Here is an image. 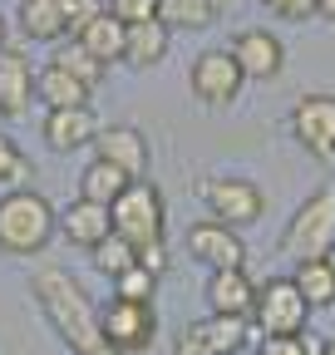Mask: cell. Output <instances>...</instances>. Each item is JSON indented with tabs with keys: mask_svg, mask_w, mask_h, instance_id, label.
Masks as SVG:
<instances>
[{
	"mask_svg": "<svg viewBox=\"0 0 335 355\" xmlns=\"http://www.w3.org/2000/svg\"><path fill=\"white\" fill-rule=\"evenodd\" d=\"M262 6H271V0H262Z\"/></svg>",
	"mask_w": 335,
	"mask_h": 355,
	"instance_id": "f35d334b",
	"label": "cell"
},
{
	"mask_svg": "<svg viewBox=\"0 0 335 355\" xmlns=\"http://www.w3.org/2000/svg\"><path fill=\"white\" fill-rule=\"evenodd\" d=\"M158 20L168 30H207L217 20L212 0H158Z\"/></svg>",
	"mask_w": 335,
	"mask_h": 355,
	"instance_id": "cb8c5ba5",
	"label": "cell"
},
{
	"mask_svg": "<svg viewBox=\"0 0 335 355\" xmlns=\"http://www.w3.org/2000/svg\"><path fill=\"white\" fill-rule=\"evenodd\" d=\"M197 331V340L207 345V350H217V355H237V350H246V340H251V316H207V321H197L192 326Z\"/></svg>",
	"mask_w": 335,
	"mask_h": 355,
	"instance_id": "ffe728a7",
	"label": "cell"
},
{
	"mask_svg": "<svg viewBox=\"0 0 335 355\" xmlns=\"http://www.w3.org/2000/svg\"><path fill=\"white\" fill-rule=\"evenodd\" d=\"M271 10L281 15V20H311V15H320V0H271Z\"/></svg>",
	"mask_w": 335,
	"mask_h": 355,
	"instance_id": "1f68e13d",
	"label": "cell"
},
{
	"mask_svg": "<svg viewBox=\"0 0 335 355\" xmlns=\"http://www.w3.org/2000/svg\"><path fill=\"white\" fill-rule=\"evenodd\" d=\"M0 50H6V15H0Z\"/></svg>",
	"mask_w": 335,
	"mask_h": 355,
	"instance_id": "d590c367",
	"label": "cell"
},
{
	"mask_svg": "<svg viewBox=\"0 0 335 355\" xmlns=\"http://www.w3.org/2000/svg\"><path fill=\"white\" fill-rule=\"evenodd\" d=\"M109 222L118 237H129L134 247H148V242H163V222H168V207H163V193L148 178H134L114 202H109Z\"/></svg>",
	"mask_w": 335,
	"mask_h": 355,
	"instance_id": "3957f363",
	"label": "cell"
},
{
	"mask_svg": "<svg viewBox=\"0 0 335 355\" xmlns=\"http://www.w3.org/2000/svg\"><path fill=\"white\" fill-rule=\"evenodd\" d=\"M109 15H118L123 25H138L158 15V0H109Z\"/></svg>",
	"mask_w": 335,
	"mask_h": 355,
	"instance_id": "4dcf8cb0",
	"label": "cell"
},
{
	"mask_svg": "<svg viewBox=\"0 0 335 355\" xmlns=\"http://www.w3.org/2000/svg\"><path fill=\"white\" fill-rule=\"evenodd\" d=\"M60 10H64L69 35H79L84 25L94 20V15H104V10H109V0H60Z\"/></svg>",
	"mask_w": 335,
	"mask_h": 355,
	"instance_id": "f1b7e54d",
	"label": "cell"
},
{
	"mask_svg": "<svg viewBox=\"0 0 335 355\" xmlns=\"http://www.w3.org/2000/svg\"><path fill=\"white\" fill-rule=\"evenodd\" d=\"M99 331L114 355H143L158 340V311H153V301L109 296V306H99Z\"/></svg>",
	"mask_w": 335,
	"mask_h": 355,
	"instance_id": "5b68a950",
	"label": "cell"
},
{
	"mask_svg": "<svg viewBox=\"0 0 335 355\" xmlns=\"http://www.w3.org/2000/svg\"><path fill=\"white\" fill-rule=\"evenodd\" d=\"M74 40H79L84 50L99 60V64H118V60H123V40H129V25H123L118 15H109V10H104V15H94L89 25H84Z\"/></svg>",
	"mask_w": 335,
	"mask_h": 355,
	"instance_id": "d6986e66",
	"label": "cell"
},
{
	"mask_svg": "<svg viewBox=\"0 0 335 355\" xmlns=\"http://www.w3.org/2000/svg\"><path fill=\"white\" fill-rule=\"evenodd\" d=\"M20 35L25 40H64L69 25H64V10H60V0H20Z\"/></svg>",
	"mask_w": 335,
	"mask_h": 355,
	"instance_id": "44dd1931",
	"label": "cell"
},
{
	"mask_svg": "<svg viewBox=\"0 0 335 355\" xmlns=\"http://www.w3.org/2000/svg\"><path fill=\"white\" fill-rule=\"evenodd\" d=\"M207 306H212L217 316H251V306H257V282L246 277V266L212 272V282H207Z\"/></svg>",
	"mask_w": 335,
	"mask_h": 355,
	"instance_id": "2e32d148",
	"label": "cell"
},
{
	"mask_svg": "<svg viewBox=\"0 0 335 355\" xmlns=\"http://www.w3.org/2000/svg\"><path fill=\"white\" fill-rule=\"evenodd\" d=\"M35 99L45 109H74V104H89V84L60 64H45L35 74Z\"/></svg>",
	"mask_w": 335,
	"mask_h": 355,
	"instance_id": "ac0fdd59",
	"label": "cell"
},
{
	"mask_svg": "<svg viewBox=\"0 0 335 355\" xmlns=\"http://www.w3.org/2000/svg\"><path fill=\"white\" fill-rule=\"evenodd\" d=\"M25 178H30V158L20 153V144L10 139V133H0V188L25 183Z\"/></svg>",
	"mask_w": 335,
	"mask_h": 355,
	"instance_id": "4316f807",
	"label": "cell"
},
{
	"mask_svg": "<svg viewBox=\"0 0 335 355\" xmlns=\"http://www.w3.org/2000/svg\"><path fill=\"white\" fill-rule=\"evenodd\" d=\"M188 252L212 266V272H227V266H246V242L237 237V227H227V222H192L188 227Z\"/></svg>",
	"mask_w": 335,
	"mask_h": 355,
	"instance_id": "30bf717a",
	"label": "cell"
},
{
	"mask_svg": "<svg viewBox=\"0 0 335 355\" xmlns=\"http://www.w3.org/2000/svg\"><path fill=\"white\" fill-rule=\"evenodd\" d=\"M94 158H104V163H114V168H123L129 178H143L148 173V139L134 128V123H99V133H94Z\"/></svg>",
	"mask_w": 335,
	"mask_h": 355,
	"instance_id": "8fae6325",
	"label": "cell"
},
{
	"mask_svg": "<svg viewBox=\"0 0 335 355\" xmlns=\"http://www.w3.org/2000/svg\"><path fill=\"white\" fill-rule=\"evenodd\" d=\"M168 35H173V30H168L158 15L129 25V40H123V64H129V69H153V64H163V55H168Z\"/></svg>",
	"mask_w": 335,
	"mask_h": 355,
	"instance_id": "e0dca14e",
	"label": "cell"
},
{
	"mask_svg": "<svg viewBox=\"0 0 335 355\" xmlns=\"http://www.w3.org/2000/svg\"><path fill=\"white\" fill-rule=\"evenodd\" d=\"M50 64H60V69L79 74V79L89 84V89H94V84L104 79V64H99V60H94L89 50H84L79 40H55V60H50Z\"/></svg>",
	"mask_w": 335,
	"mask_h": 355,
	"instance_id": "484cf974",
	"label": "cell"
},
{
	"mask_svg": "<svg viewBox=\"0 0 335 355\" xmlns=\"http://www.w3.org/2000/svg\"><path fill=\"white\" fill-rule=\"evenodd\" d=\"M173 355H217V350H207V345L197 340V331H192V326H183V331H178V345H173Z\"/></svg>",
	"mask_w": 335,
	"mask_h": 355,
	"instance_id": "836d02e7",
	"label": "cell"
},
{
	"mask_svg": "<svg viewBox=\"0 0 335 355\" xmlns=\"http://www.w3.org/2000/svg\"><path fill=\"white\" fill-rule=\"evenodd\" d=\"M138 266H143V272H153V277H168V247H163V242L138 247Z\"/></svg>",
	"mask_w": 335,
	"mask_h": 355,
	"instance_id": "d6a6232c",
	"label": "cell"
},
{
	"mask_svg": "<svg viewBox=\"0 0 335 355\" xmlns=\"http://www.w3.org/2000/svg\"><path fill=\"white\" fill-rule=\"evenodd\" d=\"M114 232V222H109V207L104 202H89V198H74L64 212H60V237L79 252H94L104 237Z\"/></svg>",
	"mask_w": 335,
	"mask_h": 355,
	"instance_id": "9a60e30c",
	"label": "cell"
},
{
	"mask_svg": "<svg viewBox=\"0 0 335 355\" xmlns=\"http://www.w3.org/2000/svg\"><path fill=\"white\" fill-rule=\"evenodd\" d=\"M291 133L311 158L330 163L335 158V94H306L291 109Z\"/></svg>",
	"mask_w": 335,
	"mask_h": 355,
	"instance_id": "9c48e42d",
	"label": "cell"
},
{
	"mask_svg": "<svg viewBox=\"0 0 335 355\" xmlns=\"http://www.w3.org/2000/svg\"><path fill=\"white\" fill-rule=\"evenodd\" d=\"M320 15H325V20H335V0H320Z\"/></svg>",
	"mask_w": 335,
	"mask_h": 355,
	"instance_id": "e575fe53",
	"label": "cell"
},
{
	"mask_svg": "<svg viewBox=\"0 0 335 355\" xmlns=\"http://www.w3.org/2000/svg\"><path fill=\"white\" fill-rule=\"evenodd\" d=\"M35 104V69L20 44L0 50V119H25Z\"/></svg>",
	"mask_w": 335,
	"mask_h": 355,
	"instance_id": "4fadbf2b",
	"label": "cell"
},
{
	"mask_svg": "<svg viewBox=\"0 0 335 355\" xmlns=\"http://www.w3.org/2000/svg\"><path fill=\"white\" fill-rule=\"evenodd\" d=\"M60 237V212L50 207L45 193L35 188H10L0 198V252L10 257H35Z\"/></svg>",
	"mask_w": 335,
	"mask_h": 355,
	"instance_id": "7a4b0ae2",
	"label": "cell"
},
{
	"mask_svg": "<svg viewBox=\"0 0 335 355\" xmlns=\"http://www.w3.org/2000/svg\"><path fill=\"white\" fill-rule=\"evenodd\" d=\"M114 296H129V301H153L158 296V277L143 272V266H129L123 277H114Z\"/></svg>",
	"mask_w": 335,
	"mask_h": 355,
	"instance_id": "83f0119b",
	"label": "cell"
},
{
	"mask_svg": "<svg viewBox=\"0 0 335 355\" xmlns=\"http://www.w3.org/2000/svg\"><path fill=\"white\" fill-rule=\"evenodd\" d=\"M202 202L212 212V222H227V227H251L262 212H266V198L257 183H246V178H212V183L202 188Z\"/></svg>",
	"mask_w": 335,
	"mask_h": 355,
	"instance_id": "ba28073f",
	"label": "cell"
},
{
	"mask_svg": "<svg viewBox=\"0 0 335 355\" xmlns=\"http://www.w3.org/2000/svg\"><path fill=\"white\" fill-rule=\"evenodd\" d=\"M39 128H45V144L55 153H79L94 144L99 133V114L89 104H74V109H45V119H39Z\"/></svg>",
	"mask_w": 335,
	"mask_h": 355,
	"instance_id": "7c38bea8",
	"label": "cell"
},
{
	"mask_svg": "<svg viewBox=\"0 0 335 355\" xmlns=\"http://www.w3.org/2000/svg\"><path fill=\"white\" fill-rule=\"evenodd\" d=\"M89 261H94V272H104V277H123L129 266H138V247H134L129 237L109 232V237L89 252Z\"/></svg>",
	"mask_w": 335,
	"mask_h": 355,
	"instance_id": "d4e9b609",
	"label": "cell"
},
{
	"mask_svg": "<svg viewBox=\"0 0 335 355\" xmlns=\"http://www.w3.org/2000/svg\"><path fill=\"white\" fill-rule=\"evenodd\" d=\"M35 301L50 316L55 336L74 355H114L104 331H99V306L84 296V286L64 272V266H39L35 272Z\"/></svg>",
	"mask_w": 335,
	"mask_h": 355,
	"instance_id": "6da1fadb",
	"label": "cell"
},
{
	"mask_svg": "<svg viewBox=\"0 0 335 355\" xmlns=\"http://www.w3.org/2000/svg\"><path fill=\"white\" fill-rule=\"evenodd\" d=\"M188 79H192V94H197L207 109H227V104H237L242 84H246V74L237 69L232 50H202V55L192 60Z\"/></svg>",
	"mask_w": 335,
	"mask_h": 355,
	"instance_id": "52a82bcc",
	"label": "cell"
},
{
	"mask_svg": "<svg viewBox=\"0 0 335 355\" xmlns=\"http://www.w3.org/2000/svg\"><path fill=\"white\" fill-rule=\"evenodd\" d=\"M134 178L123 173V168H114V163H104V158H89V168L79 173V198H89V202H114L123 188H129Z\"/></svg>",
	"mask_w": 335,
	"mask_h": 355,
	"instance_id": "603a6c76",
	"label": "cell"
},
{
	"mask_svg": "<svg viewBox=\"0 0 335 355\" xmlns=\"http://www.w3.org/2000/svg\"><path fill=\"white\" fill-rule=\"evenodd\" d=\"M301 286V296L311 301V311L320 306H335V261L330 257H311V261H296V277H291Z\"/></svg>",
	"mask_w": 335,
	"mask_h": 355,
	"instance_id": "7402d4cb",
	"label": "cell"
},
{
	"mask_svg": "<svg viewBox=\"0 0 335 355\" xmlns=\"http://www.w3.org/2000/svg\"><path fill=\"white\" fill-rule=\"evenodd\" d=\"M212 6H217V10H222V6H232V0H212Z\"/></svg>",
	"mask_w": 335,
	"mask_h": 355,
	"instance_id": "74e56055",
	"label": "cell"
},
{
	"mask_svg": "<svg viewBox=\"0 0 335 355\" xmlns=\"http://www.w3.org/2000/svg\"><path fill=\"white\" fill-rule=\"evenodd\" d=\"M281 252L296 257V261H311V257H330L335 252V193L330 188H320L316 198H306L296 207V217L286 222Z\"/></svg>",
	"mask_w": 335,
	"mask_h": 355,
	"instance_id": "277c9868",
	"label": "cell"
},
{
	"mask_svg": "<svg viewBox=\"0 0 335 355\" xmlns=\"http://www.w3.org/2000/svg\"><path fill=\"white\" fill-rule=\"evenodd\" d=\"M311 321V301L291 277H271L257 286V306H251V326L262 336H301Z\"/></svg>",
	"mask_w": 335,
	"mask_h": 355,
	"instance_id": "8992f818",
	"label": "cell"
},
{
	"mask_svg": "<svg viewBox=\"0 0 335 355\" xmlns=\"http://www.w3.org/2000/svg\"><path fill=\"white\" fill-rule=\"evenodd\" d=\"M257 355H320L306 336H262V350Z\"/></svg>",
	"mask_w": 335,
	"mask_h": 355,
	"instance_id": "f546056e",
	"label": "cell"
},
{
	"mask_svg": "<svg viewBox=\"0 0 335 355\" xmlns=\"http://www.w3.org/2000/svg\"><path fill=\"white\" fill-rule=\"evenodd\" d=\"M320 355H335V340H325V345H320Z\"/></svg>",
	"mask_w": 335,
	"mask_h": 355,
	"instance_id": "8d00e7d4",
	"label": "cell"
},
{
	"mask_svg": "<svg viewBox=\"0 0 335 355\" xmlns=\"http://www.w3.org/2000/svg\"><path fill=\"white\" fill-rule=\"evenodd\" d=\"M232 60L246 79H276L281 64H286V44L271 30H242L232 40Z\"/></svg>",
	"mask_w": 335,
	"mask_h": 355,
	"instance_id": "5bb4252c",
	"label": "cell"
}]
</instances>
